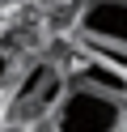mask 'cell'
I'll return each instance as SVG.
<instances>
[{"label": "cell", "mask_w": 127, "mask_h": 132, "mask_svg": "<svg viewBox=\"0 0 127 132\" xmlns=\"http://www.w3.org/2000/svg\"><path fill=\"white\" fill-rule=\"evenodd\" d=\"M123 132H127V123H123Z\"/></svg>", "instance_id": "8"}, {"label": "cell", "mask_w": 127, "mask_h": 132, "mask_svg": "<svg viewBox=\"0 0 127 132\" xmlns=\"http://www.w3.org/2000/svg\"><path fill=\"white\" fill-rule=\"evenodd\" d=\"M68 77L72 85H85V89H102V94H114L127 102V68L102 60L93 51H72L68 55Z\"/></svg>", "instance_id": "4"}, {"label": "cell", "mask_w": 127, "mask_h": 132, "mask_svg": "<svg viewBox=\"0 0 127 132\" xmlns=\"http://www.w3.org/2000/svg\"><path fill=\"white\" fill-rule=\"evenodd\" d=\"M17 81H21V68H17V55L0 47V98H8V94H13V89H17Z\"/></svg>", "instance_id": "5"}, {"label": "cell", "mask_w": 127, "mask_h": 132, "mask_svg": "<svg viewBox=\"0 0 127 132\" xmlns=\"http://www.w3.org/2000/svg\"><path fill=\"white\" fill-rule=\"evenodd\" d=\"M81 43H85V51H93V55H102V60H110V64H119V68H127V47L93 43V38H81Z\"/></svg>", "instance_id": "6"}, {"label": "cell", "mask_w": 127, "mask_h": 132, "mask_svg": "<svg viewBox=\"0 0 127 132\" xmlns=\"http://www.w3.org/2000/svg\"><path fill=\"white\" fill-rule=\"evenodd\" d=\"M68 89H72L68 68H59V64L42 60V64H34L30 72H21L17 89L8 94L4 119H8V123H17V128H42V123L55 119L59 102L68 98Z\"/></svg>", "instance_id": "1"}, {"label": "cell", "mask_w": 127, "mask_h": 132, "mask_svg": "<svg viewBox=\"0 0 127 132\" xmlns=\"http://www.w3.org/2000/svg\"><path fill=\"white\" fill-rule=\"evenodd\" d=\"M123 123H127V102L123 98L72 85L68 98L59 102L51 128L55 132H123Z\"/></svg>", "instance_id": "2"}, {"label": "cell", "mask_w": 127, "mask_h": 132, "mask_svg": "<svg viewBox=\"0 0 127 132\" xmlns=\"http://www.w3.org/2000/svg\"><path fill=\"white\" fill-rule=\"evenodd\" d=\"M25 132H38V128H25ZM42 132H55V128H51V123H47V128H42Z\"/></svg>", "instance_id": "7"}, {"label": "cell", "mask_w": 127, "mask_h": 132, "mask_svg": "<svg viewBox=\"0 0 127 132\" xmlns=\"http://www.w3.org/2000/svg\"><path fill=\"white\" fill-rule=\"evenodd\" d=\"M76 34L93 43L127 47V0H85L76 13Z\"/></svg>", "instance_id": "3"}]
</instances>
